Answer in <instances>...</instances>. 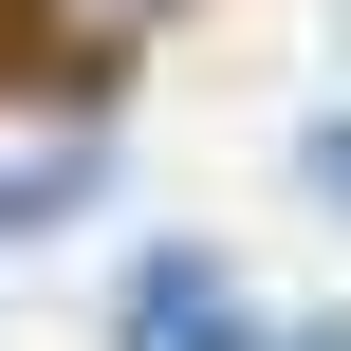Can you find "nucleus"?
<instances>
[{
  "mask_svg": "<svg viewBox=\"0 0 351 351\" xmlns=\"http://www.w3.org/2000/svg\"><path fill=\"white\" fill-rule=\"evenodd\" d=\"M130 351H241V296H222V259H185V241H167V259L130 278Z\"/></svg>",
  "mask_w": 351,
  "mask_h": 351,
  "instance_id": "nucleus-1",
  "label": "nucleus"
},
{
  "mask_svg": "<svg viewBox=\"0 0 351 351\" xmlns=\"http://www.w3.org/2000/svg\"><path fill=\"white\" fill-rule=\"evenodd\" d=\"M93 167H111L93 130H56V148H19V167H0V241H37V222H74V204H93Z\"/></svg>",
  "mask_w": 351,
  "mask_h": 351,
  "instance_id": "nucleus-2",
  "label": "nucleus"
},
{
  "mask_svg": "<svg viewBox=\"0 0 351 351\" xmlns=\"http://www.w3.org/2000/svg\"><path fill=\"white\" fill-rule=\"evenodd\" d=\"M37 19H56V37H74V56H130V37H148V19H167V0H37Z\"/></svg>",
  "mask_w": 351,
  "mask_h": 351,
  "instance_id": "nucleus-3",
  "label": "nucleus"
},
{
  "mask_svg": "<svg viewBox=\"0 0 351 351\" xmlns=\"http://www.w3.org/2000/svg\"><path fill=\"white\" fill-rule=\"evenodd\" d=\"M296 167H315V185H333V204H351V130H315V148H296Z\"/></svg>",
  "mask_w": 351,
  "mask_h": 351,
  "instance_id": "nucleus-4",
  "label": "nucleus"
},
{
  "mask_svg": "<svg viewBox=\"0 0 351 351\" xmlns=\"http://www.w3.org/2000/svg\"><path fill=\"white\" fill-rule=\"evenodd\" d=\"M259 351H351V315H296V333H259Z\"/></svg>",
  "mask_w": 351,
  "mask_h": 351,
  "instance_id": "nucleus-5",
  "label": "nucleus"
}]
</instances>
